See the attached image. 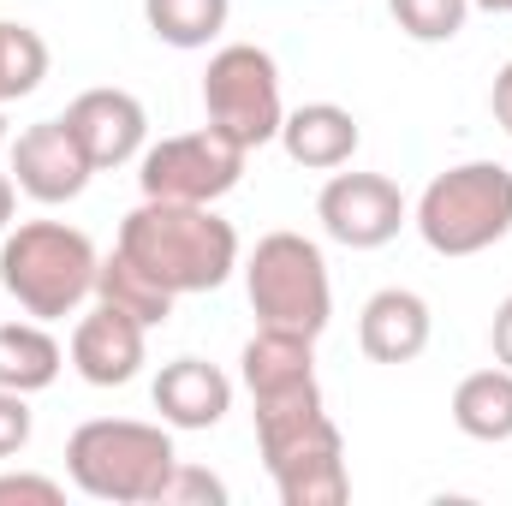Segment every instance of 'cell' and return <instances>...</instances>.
Wrapping results in <instances>:
<instances>
[{"instance_id": "15", "label": "cell", "mask_w": 512, "mask_h": 506, "mask_svg": "<svg viewBox=\"0 0 512 506\" xmlns=\"http://www.w3.org/2000/svg\"><path fill=\"white\" fill-rule=\"evenodd\" d=\"M358 143H364V131L340 102H304L298 114L280 120V149L292 155V167H310V173L346 167L358 155Z\"/></svg>"}, {"instance_id": "19", "label": "cell", "mask_w": 512, "mask_h": 506, "mask_svg": "<svg viewBox=\"0 0 512 506\" xmlns=\"http://www.w3.org/2000/svg\"><path fill=\"white\" fill-rule=\"evenodd\" d=\"M96 298L114 304V310H126V316H137L143 328H161L173 316V292L143 262H131L120 245H114V256H102V268H96Z\"/></svg>"}, {"instance_id": "7", "label": "cell", "mask_w": 512, "mask_h": 506, "mask_svg": "<svg viewBox=\"0 0 512 506\" xmlns=\"http://www.w3.org/2000/svg\"><path fill=\"white\" fill-rule=\"evenodd\" d=\"M203 114L209 126L227 131L239 149H262L280 137L286 102H280V66L256 42H227L203 72Z\"/></svg>"}, {"instance_id": "11", "label": "cell", "mask_w": 512, "mask_h": 506, "mask_svg": "<svg viewBox=\"0 0 512 506\" xmlns=\"http://www.w3.org/2000/svg\"><path fill=\"white\" fill-rule=\"evenodd\" d=\"M60 120L72 126L78 149L90 155V167H96V173L126 167V161H137V155L149 149V114H143V102H137L131 90H114V84L84 90Z\"/></svg>"}, {"instance_id": "6", "label": "cell", "mask_w": 512, "mask_h": 506, "mask_svg": "<svg viewBox=\"0 0 512 506\" xmlns=\"http://www.w3.org/2000/svg\"><path fill=\"white\" fill-rule=\"evenodd\" d=\"M245 292L262 328H286L316 340L334 322V280L322 251L304 233H268L256 239L251 262H245Z\"/></svg>"}, {"instance_id": "16", "label": "cell", "mask_w": 512, "mask_h": 506, "mask_svg": "<svg viewBox=\"0 0 512 506\" xmlns=\"http://www.w3.org/2000/svg\"><path fill=\"white\" fill-rule=\"evenodd\" d=\"M239 376L256 393H280V387H298V381H316V340L304 334H286V328H256L239 352Z\"/></svg>"}, {"instance_id": "25", "label": "cell", "mask_w": 512, "mask_h": 506, "mask_svg": "<svg viewBox=\"0 0 512 506\" xmlns=\"http://www.w3.org/2000/svg\"><path fill=\"white\" fill-rule=\"evenodd\" d=\"M0 501L60 506V501H66V489H60V483H54V477H30V471H18V477H0Z\"/></svg>"}, {"instance_id": "23", "label": "cell", "mask_w": 512, "mask_h": 506, "mask_svg": "<svg viewBox=\"0 0 512 506\" xmlns=\"http://www.w3.org/2000/svg\"><path fill=\"white\" fill-rule=\"evenodd\" d=\"M221 501H227V483L179 459V465H173V477H167V489H161V501H155V506H221Z\"/></svg>"}, {"instance_id": "3", "label": "cell", "mask_w": 512, "mask_h": 506, "mask_svg": "<svg viewBox=\"0 0 512 506\" xmlns=\"http://www.w3.org/2000/svg\"><path fill=\"white\" fill-rule=\"evenodd\" d=\"M173 465H179L173 435L161 423H137V417H90L66 441V477L90 501L155 506Z\"/></svg>"}, {"instance_id": "29", "label": "cell", "mask_w": 512, "mask_h": 506, "mask_svg": "<svg viewBox=\"0 0 512 506\" xmlns=\"http://www.w3.org/2000/svg\"><path fill=\"white\" fill-rule=\"evenodd\" d=\"M471 6H483V12H512V0H471Z\"/></svg>"}, {"instance_id": "22", "label": "cell", "mask_w": 512, "mask_h": 506, "mask_svg": "<svg viewBox=\"0 0 512 506\" xmlns=\"http://www.w3.org/2000/svg\"><path fill=\"white\" fill-rule=\"evenodd\" d=\"M387 12L411 42H453L465 30L471 0H387Z\"/></svg>"}, {"instance_id": "21", "label": "cell", "mask_w": 512, "mask_h": 506, "mask_svg": "<svg viewBox=\"0 0 512 506\" xmlns=\"http://www.w3.org/2000/svg\"><path fill=\"white\" fill-rule=\"evenodd\" d=\"M42 78H48V42L30 24L0 18V108L6 102H24Z\"/></svg>"}, {"instance_id": "1", "label": "cell", "mask_w": 512, "mask_h": 506, "mask_svg": "<svg viewBox=\"0 0 512 506\" xmlns=\"http://www.w3.org/2000/svg\"><path fill=\"white\" fill-rule=\"evenodd\" d=\"M256 447L274 477L280 506H340L352 495L346 441L322 411V387L298 381L280 393H256Z\"/></svg>"}, {"instance_id": "10", "label": "cell", "mask_w": 512, "mask_h": 506, "mask_svg": "<svg viewBox=\"0 0 512 506\" xmlns=\"http://www.w3.org/2000/svg\"><path fill=\"white\" fill-rule=\"evenodd\" d=\"M90 155L78 149V137L66 120H36V126L18 131V143H12V185L24 191V197H36V203H72V197H84V185H90Z\"/></svg>"}, {"instance_id": "24", "label": "cell", "mask_w": 512, "mask_h": 506, "mask_svg": "<svg viewBox=\"0 0 512 506\" xmlns=\"http://www.w3.org/2000/svg\"><path fill=\"white\" fill-rule=\"evenodd\" d=\"M24 441H30V405H24V393L0 387V459L24 453Z\"/></svg>"}, {"instance_id": "4", "label": "cell", "mask_w": 512, "mask_h": 506, "mask_svg": "<svg viewBox=\"0 0 512 506\" xmlns=\"http://www.w3.org/2000/svg\"><path fill=\"white\" fill-rule=\"evenodd\" d=\"M96 268V245L66 221H24L18 233L0 239V286L36 322L78 316L96 298Z\"/></svg>"}, {"instance_id": "17", "label": "cell", "mask_w": 512, "mask_h": 506, "mask_svg": "<svg viewBox=\"0 0 512 506\" xmlns=\"http://www.w3.org/2000/svg\"><path fill=\"white\" fill-rule=\"evenodd\" d=\"M60 364H66V352L42 322H0V387L30 399L60 381Z\"/></svg>"}, {"instance_id": "12", "label": "cell", "mask_w": 512, "mask_h": 506, "mask_svg": "<svg viewBox=\"0 0 512 506\" xmlns=\"http://www.w3.org/2000/svg\"><path fill=\"white\" fill-rule=\"evenodd\" d=\"M143 334L149 328L137 316L96 298V310L78 316V328H72V370L90 387H126L143 370Z\"/></svg>"}, {"instance_id": "2", "label": "cell", "mask_w": 512, "mask_h": 506, "mask_svg": "<svg viewBox=\"0 0 512 506\" xmlns=\"http://www.w3.org/2000/svg\"><path fill=\"white\" fill-rule=\"evenodd\" d=\"M120 251L143 262L173 298L215 292L239 268V233L215 215V203H155L143 197L120 221Z\"/></svg>"}, {"instance_id": "5", "label": "cell", "mask_w": 512, "mask_h": 506, "mask_svg": "<svg viewBox=\"0 0 512 506\" xmlns=\"http://www.w3.org/2000/svg\"><path fill=\"white\" fill-rule=\"evenodd\" d=\"M417 233L435 256H477L512 233V173L501 161H459L417 197Z\"/></svg>"}, {"instance_id": "30", "label": "cell", "mask_w": 512, "mask_h": 506, "mask_svg": "<svg viewBox=\"0 0 512 506\" xmlns=\"http://www.w3.org/2000/svg\"><path fill=\"white\" fill-rule=\"evenodd\" d=\"M0 149H6V114H0Z\"/></svg>"}, {"instance_id": "26", "label": "cell", "mask_w": 512, "mask_h": 506, "mask_svg": "<svg viewBox=\"0 0 512 506\" xmlns=\"http://www.w3.org/2000/svg\"><path fill=\"white\" fill-rule=\"evenodd\" d=\"M489 346H495V364L512 370V298H501V310H495V322H489Z\"/></svg>"}, {"instance_id": "9", "label": "cell", "mask_w": 512, "mask_h": 506, "mask_svg": "<svg viewBox=\"0 0 512 506\" xmlns=\"http://www.w3.org/2000/svg\"><path fill=\"white\" fill-rule=\"evenodd\" d=\"M405 197L387 173H334L316 197V221L346 251H382L405 227Z\"/></svg>"}, {"instance_id": "27", "label": "cell", "mask_w": 512, "mask_h": 506, "mask_svg": "<svg viewBox=\"0 0 512 506\" xmlns=\"http://www.w3.org/2000/svg\"><path fill=\"white\" fill-rule=\"evenodd\" d=\"M489 108H495V120H501V131L512 137V60L495 72V90H489Z\"/></svg>"}, {"instance_id": "20", "label": "cell", "mask_w": 512, "mask_h": 506, "mask_svg": "<svg viewBox=\"0 0 512 506\" xmlns=\"http://www.w3.org/2000/svg\"><path fill=\"white\" fill-rule=\"evenodd\" d=\"M227 12L233 0H143V18L167 48H209L227 30Z\"/></svg>"}, {"instance_id": "18", "label": "cell", "mask_w": 512, "mask_h": 506, "mask_svg": "<svg viewBox=\"0 0 512 506\" xmlns=\"http://www.w3.org/2000/svg\"><path fill=\"white\" fill-rule=\"evenodd\" d=\"M453 423L471 441H512V370H477L453 387Z\"/></svg>"}, {"instance_id": "28", "label": "cell", "mask_w": 512, "mask_h": 506, "mask_svg": "<svg viewBox=\"0 0 512 506\" xmlns=\"http://www.w3.org/2000/svg\"><path fill=\"white\" fill-rule=\"evenodd\" d=\"M12 203H18V185H12V173H0V233L12 221Z\"/></svg>"}, {"instance_id": "13", "label": "cell", "mask_w": 512, "mask_h": 506, "mask_svg": "<svg viewBox=\"0 0 512 506\" xmlns=\"http://www.w3.org/2000/svg\"><path fill=\"white\" fill-rule=\"evenodd\" d=\"M149 393H155V411H161L167 429H215L233 411V381L221 376L215 364H203V358L161 364V376H155Z\"/></svg>"}, {"instance_id": "8", "label": "cell", "mask_w": 512, "mask_h": 506, "mask_svg": "<svg viewBox=\"0 0 512 506\" xmlns=\"http://www.w3.org/2000/svg\"><path fill=\"white\" fill-rule=\"evenodd\" d=\"M245 161L251 149H239L227 131H179L137 155V185L155 203H221L245 179Z\"/></svg>"}, {"instance_id": "14", "label": "cell", "mask_w": 512, "mask_h": 506, "mask_svg": "<svg viewBox=\"0 0 512 506\" xmlns=\"http://www.w3.org/2000/svg\"><path fill=\"white\" fill-rule=\"evenodd\" d=\"M358 346L370 364H411L429 346V304L411 286H382L358 316Z\"/></svg>"}]
</instances>
